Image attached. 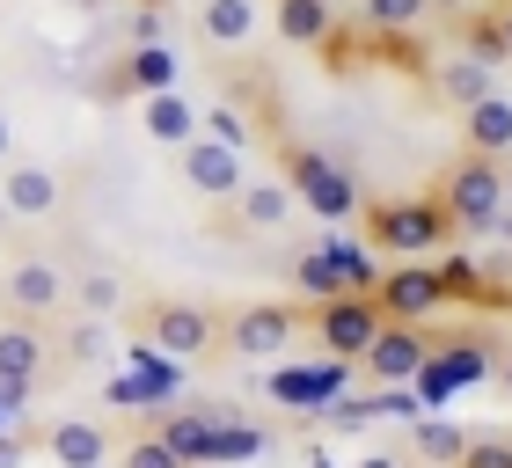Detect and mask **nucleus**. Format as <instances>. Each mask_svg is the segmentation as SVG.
<instances>
[{
    "label": "nucleus",
    "mask_w": 512,
    "mask_h": 468,
    "mask_svg": "<svg viewBox=\"0 0 512 468\" xmlns=\"http://www.w3.org/2000/svg\"><path fill=\"white\" fill-rule=\"evenodd\" d=\"M498 37H505V59H512V0H498Z\"/></svg>",
    "instance_id": "72a5a7b5"
},
{
    "label": "nucleus",
    "mask_w": 512,
    "mask_h": 468,
    "mask_svg": "<svg viewBox=\"0 0 512 468\" xmlns=\"http://www.w3.org/2000/svg\"><path fill=\"white\" fill-rule=\"evenodd\" d=\"M278 37L300 52H322V44H337V8L330 0H278Z\"/></svg>",
    "instance_id": "2eb2a0df"
},
{
    "label": "nucleus",
    "mask_w": 512,
    "mask_h": 468,
    "mask_svg": "<svg viewBox=\"0 0 512 468\" xmlns=\"http://www.w3.org/2000/svg\"><path fill=\"white\" fill-rule=\"evenodd\" d=\"M176 154H183V183H191L198 198H220V205H227V198H235L242 183H249L242 154H235V147H220V139H205V132H198V139H183Z\"/></svg>",
    "instance_id": "39448f33"
},
{
    "label": "nucleus",
    "mask_w": 512,
    "mask_h": 468,
    "mask_svg": "<svg viewBox=\"0 0 512 468\" xmlns=\"http://www.w3.org/2000/svg\"><path fill=\"white\" fill-rule=\"evenodd\" d=\"M505 161H512V154H505Z\"/></svg>",
    "instance_id": "c03bdc74"
},
{
    "label": "nucleus",
    "mask_w": 512,
    "mask_h": 468,
    "mask_svg": "<svg viewBox=\"0 0 512 468\" xmlns=\"http://www.w3.org/2000/svg\"><path fill=\"white\" fill-rule=\"evenodd\" d=\"M213 417H205V410H169V417H161V439H169V447H176V461L183 468H205V461H213Z\"/></svg>",
    "instance_id": "aec40b11"
},
{
    "label": "nucleus",
    "mask_w": 512,
    "mask_h": 468,
    "mask_svg": "<svg viewBox=\"0 0 512 468\" xmlns=\"http://www.w3.org/2000/svg\"><path fill=\"white\" fill-rule=\"evenodd\" d=\"M154 88H176V52L169 44H132L125 66L110 74V96H154Z\"/></svg>",
    "instance_id": "ddd939ff"
},
{
    "label": "nucleus",
    "mask_w": 512,
    "mask_h": 468,
    "mask_svg": "<svg viewBox=\"0 0 512 468\" xmlns=\"http://www.w3.org/2000/svg\"><path fill=\"white\" fill-rule=\"evenodd\" d=\"M432 88H439V96H447V103H461V110H469V103H483V96H491V88H498V74H491V66H483V59L454 52L447 66H432Z\"/></svg>",
    "instance_id": "a211bd4d"
},
{
    "label": "nucleus",
    "mask_w": 512,
    "mask_h": 468,
    "mask_svg": "<svg viewBox=\"0 0 512 468\" xmlns=\"http://www.w3.org/2000/svg\"><path fill=\"white\" fill-rule=\"evenodd\" d=\"M0 425H8V410H0Z\"/></svg>",
    "instance_id": "37998d69"
},
{
    "label": "nucleus",
    "mask_w": 512,
    "mask_h": 468,
    "mask_svg": "<svg viewBox=\"0 0 512 468\" xmlns=\"http://www.w3.org/2000/svg\"><path fill=\"white\" fill-rule=\"evenodd\" d=\"M381 308H374V293H330V300H315V337L330 359H366V344H374L381 330Z\"/></svg>",
    "instance_id": "20e7f679"
},
{
    "label": "nucleus",
    "mask_w": 512,
    "mask_h": 468,
    "mask_svg": "<svg viewBox=\"0 0 512 468\" xmlns=\"http://www.w3.org/2000/svg\"><path fill=\"white\" fill-rule=\"evenodd\" d=\"M425 351H432V344L417 337V322H381L374 344H366V366H374V381H381V388H403V381H417Z\"/></svg>",
    "instance_id": "1a4fd4ad"
},
{
    "label": "nucleus",
    "mask_w": 512,
    "mask_h": 468,
    "mask_svg": "<svg viewBox=\"0 0 512 468\" xmlns=\"http://www.w3.org/2000/svg\"><path fill=\"white\" fill-rule=\"evenodd\" d=\"M425 22V0H366V30L374 37H403Z\"/></svg>",
    "instance_id": "5701e85b"
},
{
    "label": "nucleus",
    "mask_w": 512,
    "mask_h": 468,
    "mask_svg": "<svg viewBox=\"0 0 512 468\" xmlns=\"http://www.w3.org/2000/svg\"><path fill=\"white\" fill-rule=\"evenodd\" d=\"M461 447H469V432L447 425V417H417V454H432V461H461Z\"/></svg>",
    "instance_id": "b1692460"
},
{
    "label": "nucleus",
    "mask_w": 512,
    "mask_h": 468,
    "mask_svg": "<svg viewBox=\"0 0 512 468\" xmlns=\"http://www.w3.org/2000/svg\"><path fill=\"white\" fill-rule=\"evenodd\" d=\"M44 454L59 468H88V461H110V432L96 417H59L52 432H44Z\"/></svg>",
    "instance_id": "4468645a"
},
{
    "label": "nucleus",
    "mask_w": 512,
    "mask_h": 468,
    "mask_svg": "<svg viewBox=\"0 0 512 468\" xmlns=\"http://www.w3.org/2000/svg\"><path fill=\"white\" fill-rule=\"evenodd\" d=\"M447 227L454 220H447L439 198H388V205L366 213V242L388 249V256H425V249L447 242Z\"/></svg>",
    "instance_id": "f03ea898"
},
{
    "label": "nucleus",
    "mask_w": 512,
    "mask_h": 468,
    "mask_svg": "<svg viewBox=\"0 0 512 468\" xmlns=\"http://www.w3.org/2000/svg\"><path fill=\"white\" fill-rule=\"evenodd\" d=\"M66 359H103V315H81L66 330Z\"/></svg>",
    "instance_id": "2f4dec72"
},
{
    "label": "nucleus",
    "mask_w": 512,
    "mask_h": 468,
    "mask_svg": "<svg viewBox=\"0 0 512 468\" xmlns=\"http://www.w3.org/2000/svg\"><path fill=\"white\" fill-rule=\"evenodd\" d=\"M308 468H337V461H330V454H322V447H308Z\"/></svg>",
    "instance_id": "e433bc0d"
},
{
    "label": "nucleus",
    "mask_w": 512,
    "mask_h": 468,
    "mask_svg": "<svg viewBox=\"0 0 512 468\" xmlns=\"http://www.w3.org/2000/svg\"><path fill=\"white\" fill-rule=\"evenodd\" d=\"M439 205H447V220H454V227L491 234V227L505 220V161H498V154H469V161H461V169L447 176Z\"/></svg>",
    "instance_id": "7ed1b4c3"
},
{
    "label": "nucleus",
    "mask_w": 512,
    "mask_h": 468,
    "mask_svg": "<svg viewBox=\"0 0 512 468\" xmlns=\"http://www.w3.org/2000/svg\"><path fill=\"white\" fill-rule=\"evenodd\" d=\"M322 256H330V271H337V286H344V293H374V286H381L374 256H366L359 242H337V234H330V242H322Z\"/></svg>",
    "instance_id": "4be33fe9"
},
{
    "label": "nucleus",
    "mask_w": 512,
    "mask_h": 468,
    "mask_svg": "<svg viewBox=\"0 0 512 468\" xmlns=\"http://www.w3.org/2000/svg\"><path fill=\"white\" fill-rule=\"evenodd\" d=\"M359 468H403V461H388V454H374V461H359Z\"/></svg>",
    "instance_id": "58836bf2"
},
{
    "label": "nucleus",
    "mask_w": 512,
    "mask_h": 468,
    "mask_svg": "<svg viewBox=\"0 0 512 468\" xmlns=\"http://www.w3.org/2000/svg\"><path fill=\"white\" fill-rule=\"evenodd\" d=\"M132 44H161V0H139L132 8Z\"/></svg>",
    "instance_id": "473e14b6"
},
{
    "label": "nucleus",
    "mask_w": 512,
    "mask_h": 468,
    "mask_svg": "<svg viewBox=\"0 0 512 468\" xmlns=\"http://www.w3.org/2000/svg\"><path fill=\"white\" fill-rule=\"evenodd\" d=\"M0 205H8L15 220L59 213V176L44 169V161H0Z\"/></svg>",
    "instance_id": "9d476101"
},
{
    "label": "nucleus",
    "mask_w": 512,
    "mask_h": 468,
    "mask_svg": "<svg viewBox=\"0 0 512 468\" xmlns=\"http://www.w3.org/2000/svg\"><path fill=\"white\" fill-rule=\"evenodd\" d=\"M139 125H147V139H161V147H183V139H198V110L176 96V88H154V96H139Z\"/></svg>",
    "instance_id": "dca6fc26"
},
{
    "label": "nucleus",
    "mask_w": 512,
    "mask_h": 468,
    "mask_svg": "<svg viewBox=\"0 0 512 468\" xmlns=\"http://www.w3.org/2000/svg\"><path fill=\"white\" fill-rule=\"evenodd\" d=\"M293 286L308 293V300H330V293H344V286H337V271H330V256H322V249H300V256H293Z\"/></svg>",
    "instance_id": "a878e982"
},
{
    "label": "nucleus",
    "mask_w": 512,
    "mask_h": 468,
    "mask_svg": "<svg viewBox=\"0 0 512 468\" xmlns=\"http://www.w3.org/2000/svg\"><path fill=\"white\" fill-rule=\"evenodd\" d=\"M439 286H447V300H498L469 256H447V264H439Z\"/></svg>",
    "instance_id": "bb28decb"
},
{
    "label": "nucleus",
    "mask_w": 512,
    "mask_h": 468,
    "mask_svg": "<svg viewBox=\"0 0 512 468\" xmlns=\"http://www.w3.org/2000/svg\"><path fill=\"white\" fill-rule=\"evenodd\" d=\"M198 125H205V139H220V147H249V132H242V117L227 110V103H213V110H198Z\"/></svg>",
    "instance_id": "c756f323"
},
{
    "label": "nucleus",
    "mask_w": 512,
    "mask_h": 468,
    "mask_svg": "<svg viewBox=\"0 0 512 468\" xmlns=\"http://www.w3.org/2000/svg\"><path fill=\"white\" fill-rule=\"evenodd\" d=\"M22 461V439H0V468H15Z\"/></svg>",
    "instance_id": "f704fd0d"
},
{
    "label": "nucleus",
    "mask_w": 512,
    "mask_h": 468,
    "mask_svg": "<svg viewBox=\"0 0 512 468\" xmlns=\"http://www.w3.org/2000/svg\"><path fill=\"white\" fill-rule=\"evenodd\" d=\"M0 373H8V381H37L44 373V337H37L30 315L0 322Z\"/></svg>",
    "instance_id": "6ab92c4d"
},
{
    "label": "nucleus",
    "mask_w": 512,
    "mask_h": 468,
    "mask_svg": "<svg viewBox=\"0 0 512 468\" xmlns=\"http://www.w3.org/2000/svg\"><path fill=\"white\" fill-rule=\"evenodd\" d=\"M66 300H81V315H118L125 286H118V271H88L81 286H66Z\"/></svg>",
    "instance_id": "393cba45"
},
{
    "label": "nucleus",
    "mask_w": 512,
    "mask_h": 468,
    "mask_svg": "<svg viewBox=\"0 0 512 468\" xmlns=\"http://www.w3.org/2000/svg\"><path fill=\"white\" fill-rule=\"evenodd\" d=\"M0 161H8V117H0Z\"/></svg>",
    "instance_id": "ea45409f"
},
{
    "label": "nucleus",
    "mask_w": 512,
    "mask_h": 468,
    "mask_svg": "<svg viewBox=\"0 0 512 468\" xmlns=\"http://www.w3.org/2000/svg\"><path fill=\"white\" fill-rule=\"evenodd\" d=\"M498 388H505V395H512V351H505V366H498Z\"/></svg>",
    "instance_id": "c9c22d12"
},
{
    "label": "nucleus",
    "mask_w": 512,
    "mask_h": 468,
    "mask_svg": "<svg viewBox=\"0 0 512 468\" xmlns=\"http://www.w3.org/2000/svg\"><path fill=\"white\" fill-rule=\"evenodd\" d=\"M147 344L161 359H198V351H213V315L191 308V300H161L147 315Z\"/></svg>",
    "instance_id": "423d86ee"
},
{
    "label": "nucleus",
    "mask_w": 512,
    "mask_h": 468,
    "mask_svg": "<svg viewBox=\"0 0 512 468\" xmlns=\"http://www.w3.org/2000/svg\"><path fill=\"white\" fill-rule=\"evenodd\" d=\"M461 132H469V154H512V96H498V88H491V96H483V103H469V125H461Z\"/></svg>",
    "instance_id": "f3484780"
},
{
    "label": "nucleus",
    "mask_w": 512,
    "mask_h": 468,
    "mask_svg": "<svg viewBox=\"0 0 512 468\" xmlns=\"http://www.w3.org/2000/svg\"><path fill=\"white\" fill-rule=\"evenodd\" d=\"M59 300H66V271L59 264H44V256H22V264L8 271V308L15 315H52L59 308Z\"/></svg>",
    "instance_id": "9b49d317"
},
{
    "label": "nucleus",
    "mask_w": 512,
    "mask_h": 468,
    "mask_svg": "<svg viewBox=\"0 0 512 468\" xmlns=\"http://www.w3.org/2000/svg\"><path fill=\"white\" fill-rule=\"evenodd\" d=\"M8 220H15V213H8V205H0V227H8Z\"/></svg>",
    "instance_id": "a19ab883"
},
{
    "label": "nucleus",
    "mask_w": 512,
    "mask_h": 468,
    "mask_svg": "<svg viewBox=\"0 0 512 468\" xmlns=\"http://www.w3.org/2000/svg\"><path fill=\"white\" fill-rule=\"evenodd\" d=\"M454 468H512V439H469Z\"/></svg>",
    "instance_id": "7c9ffc66"
},
{
    "label": "nucleus",
    "mask_w": 512,
    "mask_h": 468,
    "mask_svg": "<svg viewBox=\"0 0 512 468\" xmlns=\"http://www.w3.org/2000/svg\"><path fill=\"white\" fill-rule=\"evenodd\" d=\"M293 308H278V300H256V308H242L235 322H227V351L235 359H278V351L293 344Z\"/></svg>",
    "instance_id": "0eeeda50"
},
{
    "label": "nucleus",
    "mask_w": 512,
    "mask_h": 468,
    "mask_svg": "<svg viewBox=\"0 0 512 468\" xmlns=\"http://www.w3.org/2000/svg\"><path fill=\"white\" fill-rule=\"evenodd\" d=\"M278 176H286L293 205H308L315 220H330V227L359 220V183H352V169L330 161L322 147H308V139H278Z\"/></svg>",
    "instance_id": "f257e3e1"
},
{
    "label": "nucleus",
    "mask_w": 512,
    "mask_h": 468,
    "mask_svg": "<svg viewBox=\"0 0 512 468\" xmlns=\"http://www.w3.org/2000/svg\"><path fill=\"white\" fill-rule=\"evenodd\" d=\"M461 52H469V59H483V66L498 74V66H505V37H498V15H476V22H469V44H461Z\"/></svg>",
    "instance_id": "cd10ccee"
},
{
    "label": "nucleus",
    "mask_w": 512,
    "mask_h": 468,
    "mask_svg": "<svg viewBox=\"0 0 512 468\" xmlns=\"http://www.w3.org/2000/svg\"><path fill=\"white\" fill-rule=\"evenodd\" d=\"M227 205H235V220H242L249 234H271V227H286V220H293V191H286V176H249Z\"/></svg>",
    "instance_id": "f8f14e48"
},
{
    "label": "nucleus",
    "mask_w": 512,
    "mask_h": 468,
    "mask_svg": "<svg viewBox=\"0 0 512 468\" xmlns=\"http://www.w3.org/2000/svg\"><path fill=\"white\" fill-rule=\"evenodd\" d=\"M374 308L388 322H425L432 308H447V286H439V271L410 264V271H388L381 286H374Z\"/></svg>",
    "instance_id": "6e6552de"
},
{
    "label": "nucleus",
    "mask_w": 512,
    "mask_h": 468,
    "mask_svg": "<svg viewBox=\"0 0 512 468\" xmlns=\"http://www.w3.org/2000/svg\"><path fill=\"white\" fill-rule=\"evenodd\" d=\"M425 8H447V15H461V8H469V0H425Z\"/></svg>",
    "instance_id": "4c0bfd02"
},
{
    "label": "nucleus",
    "mask_w": 512,
    "mask_h": 468,
    "mask_svg": "<svg viewBox=\"0 0 512 468\" xmlns=\"http://www.w3.org/2000/svg\"><path fill=\"white\" fill-rule=\"evenodd\" d=\"M118 468H183V461H176V447L161 432H147V439H132V447L118 454Z\"/></svg>",
    "instance_id": "c85d7f7f"
},
{
    "label": "nucleus",
    "mask_w": 512,
    "mask_h": 468,
    "mask_svg": "<svg viewBox=\"0 0 512 468\" xmlns=\"http://www.w3.org/2000/svg\"><path fill=\"white\" fill-rule=\"evenodd\" d=\"M198 30L213 37V44H242L256 30V0H205L198 8Z\"/></svg>",
    "instance_id": "412c9836"
},
{
    "label": "nucleus",
    "mask_w": 512,
    "mask_h": 468,
    "mask_svg": "<svg viewBox=\"0 0 512 468\" xmlns=\"http://www.w3.org/2000/svg\"><path fill=\"white\" fill-rule=\"evenodd\" d=\"M88 468H110V461H88Z\"/></svg>",
    "instance_id": "79ce46f5"
}]
</instances>
